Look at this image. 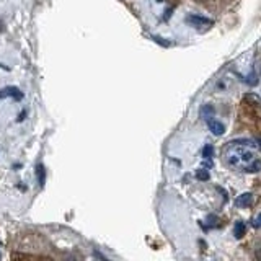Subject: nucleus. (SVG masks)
<instances>
[{
  "label": "nucleus",
  "mask_w": 261,
  "mask_h": 261,
  "mask_svg": "<svg viewBox=\"0 0 261 261\" xmlns=\"http://www.w3.org/2000/svg\"><path fill=\"white\" fill-rule=\"evenodd\" d=\"M248 141H232L224 149V159L232 168L256 173L261 170V160L258 155L248 149Z\"/></svg>",
  "instance_id": "nucleus-1"
},
{
  "label": "nucleus",
  "mask_w": 261,
  "mask_h": 261,
  "mask_svg": "<svg viewBox=\"0 0 261 261\" xmlns=\"http://www.w3.org/2000/svg\"><path fill=\"white\" fill-rule=\"evenodd\" d=\"M188 23H191L193 27H199V24H204V27H211L212 21L207 20V18H204V16H198V15H190L186 18Z\"/></svg>",
  "instance_id": "nucleus-2"
},
{
  "label": "nucleus",
  "mask_w": 261,
  "mask_h": 261,
  "mask_svg": "<svg viewBox=\"0 0 261 261\" xmlns=\"http://www.w3.org/2000/svg\"><path fill=\"white\" fill-rule=\"evenodd\" d=\"M207 126H209V129L212 130V134H216V136H222V134H224V130H225V127H224L222 122H219V121H216V119H209V121H207Z\"/></svg>",
  "instance_id": "nucleus-3"
},
{
  "label": "nucleus",
  "mask_w": 261,
  "mask_h": 261,
  "mask_svg": "<svg viewBox=\"0 0 261 261\" xmlns=\"http://www.w3.org/2000/svg\"><path fill=\"white\" fill-rule=\"evenodd\" d=\"M7 96H15L16 100H20V98L23 96V93L16 87H7L0 92V98H7Z\"/></svg>",
  "instance_id": "nucleus-4"
},
{
  "label": "nucleus",
  "mask_w": 261,
  "mask_h": 261,
  "mask_svg": "<svg viewBox=\"0 0 261 261\" xmlns=\"http://www.w3.org/2000/svg\"><path fill=\"white\" fill-rule=\"evenodd\" d=\"M253 201V196L250 193H243L242 196H239V199H237V206L239 207H248Z\"/></svg>",
  "instance_id": "nucleus-5"
},
{
  "label": "nucleus",
  "mask_w": 261,
  "mask_h": 261,
  "mask_svg": "<svg viewBox=\"0 0 261 261\" xmlns=\"http://www.w3.org/2000/svg\"><path fill=\"white\" fill-rule=\"evenodd\" d=\"M201 116L206 121L212 119V116H214V108H212L211 105H204L202 108H201Z\"/></svg>",
  "instance_id": "nucleus-6"
},
{
  "label": "nucleus",
  "mask_w": 261,
  "mask_h": 261,
  "mask_svg": "<svg viewBox=\"0 0 261 261\" xmlns=\"http://www.w3.org/2000/svg\"><path fill=\"white\" fill-rule=\"evenodd\" d=\"M245 232H247V227H245L243 222H237L235 224V237L237 239H242V237L245 235Z\"/></svg>",
  "instance_id": "nucleus-7"
},
{
  "label": "nucleus",
  "mask_w": 261,
  "mask_h": 261,
  "mask_svg": "<svg viewBox=\"0 0 261 261\" xmlns=\"http://www.w3.org/2000/svg\"><path fill=\"white\" fill-rule=\"evenodd\" d=\"M212 153H214V149H212V145H204V149H202V157H204V160L212 159Z\"/></svg>",
  "instance_id": "nucleus-8"
},
{
  "label": "nucleus",
  "mask_w": 261,
  "mask_h": 261,
  "mask_svg": "<svg viewBox=\"0 0 261 261\" xmlns=\"http://www.w3.org/2000/svg\"><path fill=\"white\" fill-rule=\"evenodd\" d=\"M38 181H39L41 186L44 185V167H43V165H39V167H38Z\"/></svg>",
  "instance_id": "nucleus-9"
},
{
  "label": "nucleus",
  "mask_w": 261,
  "mask_h": 261,
  "mask_svg": "<svg viewBox=\"0 0 261 261\" xmlns=\"http://www.w3.org/2000/svg\"><path fill=\"white\" fill-rule=\"evenodd\" d=\"M196 176H198L199 179H207L209 178V173H207V170H198Z\"/></svg>",
  "instance_id": "nucleus-10"
},
{
  "label": "nucleus",
  "mask_w": 261,
  "mask_h": 261,
  "mask_svg": "<svg viewBox=\"0 0 261 261\" xmlns=\"http://www.w3.org/2000/svg\"><path fill=\"white\" fill-rule=\"evenodd\" d=\"M253 227H256V228L261 227V214H258L255 219H253Z\"/></svg>",
  "instance_id": "nucleus-11"
},
{
  "label": "nucleus",
  "mask_w": 261,
  "mask_h": 261,
  "mask_svg": "<svg viewBox=\"0 0 261 261\" xmlns=\"http://www.w3.org/2000/svg\"><path fill=\"white\" fill-rule=\"evenodd\" d=\"M258 142H259V147H261V139H259V141H258Z\"/></svg>",
  "instance_id": "nucleus-12"
}]
</instances>
